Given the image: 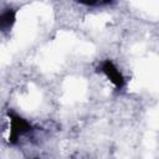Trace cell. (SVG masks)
Returning <instances> with one entry per match:
<instances>
[{
    "label": "cell",
    "instance_id": "obj_1",
    "mask_svg": "<svg viewBox=\"0 0 159 159\" xmlns=\"http://www.w3.org/2000/svg\"><path fill=\"white\" fill-rule=\"evenodd\" d=\"M103 71H104V72L108 75V77L117 84L118 88L122 87V84H123V78H122L120 73L117 71V68L113 67V65H112L111 62H106V63L103 65Z\"/></svg>",
    "mask_w": 159,
    "mask_h": 159
},
{
    "label": "cell",
    "instance_id": "obj_2",
    "mask_svg": "<svg viewBox=\"0 0 159 159\" xmlns=\"http://www.w3.org/2000/svg\"><path fill=\"white\" fill-rule=\"evenodd\" d=\"M15 20V14L14 11H5L0 14V30H6L9 29Z\"/></svg>",
    "mask_w": 159,
    "mask_h": 159
}]
</instances>
